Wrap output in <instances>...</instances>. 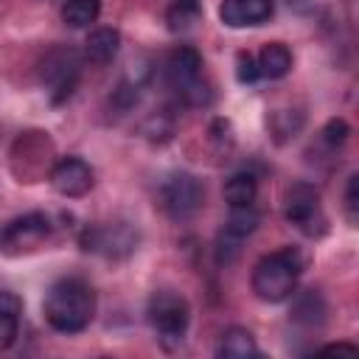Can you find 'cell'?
I'll use <instances>...</instances> for the list:
<instances>
[{
    "label": "cell",
    "mask_w": 359,
    "mask_h": 359,
    "mask_svg": "<svg viewBox=\"0 0 359 359\" xmlns=\"http://www.w3.org/2000/svg\"><path fill=\"white\" fill-rule=\"evenodd\" d=\"M50 233V222L45 213L39 210H31V213H22L17 219H11L6 227H3V236H0V247L3 252L8 255H22V252H34Z\"/></svg>",
    "instance_id": "8"
},
{
    "label": "cell",
    "mask_w": 359,
    "mask_h": 359,
    "mask_svg": "<svg viewBox=\"0 0 359 359\" xmlns=\"http://www.w3.org/2000/svg\"><path fill=\"white\" fill-rule=\"evenodd\" d=\"M157 199H160V208L168 219L174 222H188L196 216V210L202 208V199H205V188L202 182L188 174V171H174L168 174L163 182H160V191H157Z\"/></svg>",
    "instance_id": "5"
},
{
    "label": "cell",
    "mask_w": 359,
    "mask_h": 359,
    "mask_svg": "<svg viewBox=\"0 0 359 359\" xmlns=\"http://www.w3.org/2000/svg\"><path fill=\"white\" fill-rule=\"evenodd\" d=\"M255 196H258V180H255V174H250V171H236V174L224 182L227 208H247V205H255Z\"/></svg>",
    "instance_id": "15"
},
{
    "label": "cell",
    "mask_w": 359,
    "mask_h": 359,
    "mask_svg": "<svg viewBox=\"0 0 359 359\" xmlns=\"http://www.w3.org/2000/svg\"><path fill=\"white\" fill-rule=\"evenodd\" d=\"M320 353H356V345H351V342H334V345L320 348Z\"/></svg>",
    "instance_id": "24"
},
{
    "label": "cell",
    "mask_w": 359,
    "mask_h": 359,
    "mask_svg": "<svg viewBox=\"0 0 359 359\" xmlns=\"http://www.w3.org/2000/svg\"><path fill=\"white\" fill-rule=\"evenodd\" d=\"M236 79H238L241 84H252L255 79H261V73H258V65H255V56H252V53L241 50V53L236 56Z\"/></svg>",
    "instance_id": "20"
},
{
    "label": "cell",
    "mask_w": 359,
    "mask_h": 359,
    "mask_svg": "<svg viewBox=\"0 0 359 359\" xmlns=\"http://www.w3.org/2000/svg\"><path fill=\"white\" fill-rule=\"evenodd\" d=\"M216 353L224 356V359H247V356H255V353H258V345H255V337H252L247 328L230 325V328L222 334Z\"/></svg>",
    "instance_id": "14"
},
{
    "label": "cell",
    "mask_w": 359,
    "mask_h": 359,
    "mask_svg": "<svg viewBox=\"0 0 359 359\" xmlns=\"http://www.w3.org/2000/svg\"><path fill=\"white\" fill-rule=\"evenodd\" d=\"M146 320L151 325V331L157 334L163 348H180L191 323V306L180 292L171 289H160L149 297L146 306Z\"/></svg>",
    "instance_id": "3"
},
{
    "label": "cell",
    "mask_w": 359,
    "mask_h": 359,
    "mask_svg": "<svg viewBox=\"0 0 359 359\" xmlns=\"http://www.w3.org/2000/svg\"><path fill=\"white\" fill-rule=\"evenodd\" d=\"M348 135H351V126H348L342 118H331V121L323 126V140H325V146H331V149L342 146V143L348 140Z\"/></svg>",
    "instance_id": "19"
},
{
    "label": "cell",
    "mask_w": 359,
    "mask_h": 359,
    "mask_svg": "<svg viewBox=\"0 0 359 359\" xmlns=\"http://www.w3.org/2000/svg\"><path fill=\"white\" fill-rule=\"evenodd\" d=\"M20 334V314H6L0 311V351L11 348Z\"/></svg>",
    "instance_id": "21"
},
{
    "label": "cell",
    "mask_w": 359,
    "mask_h": 359,
    "mask_svg": "<svg viewBox=\"0 0 359 359\" xmlns=\"http://www.w3.org/2000/svg\"><path fill=\"white\" fill-rule=\"evenodd\" d=\"M258 65V73L264 79H283L289 70H292V50L283 45V42H266L255 59Z\"/></svg>",
    "instance_id": "13"
},
{
    "label": "cell",
    "mask_w": 359,
    "mask_h": 359,
    "mask_svg": "<svg viewBox=\"0 0 359 359\" xmlns=\"http://www.w3.org/2000/svg\"><path fill=\"white\" fill-rule=\"evenodd\" d=\"M283 216H286V222H292L306 236H317V233L325 230L320 191L306 180L292 182L286 188V194H283Z\"/></svg>",
    "instance_id": "6"
},
{
    "label": "cell",
    "mask_w": 359,
    "mask_h": 359,
    "mask_svg": "<svg viewBox=\"0 0 359 359\" xmlns=\"http://www.w3.org/2000/svg\"><path fill=\"white\" fill-rule=\"evenodd\" d=\"M81 76V56L73 48H53L42 62V81L50 87V101L62 104L70 98Z\"/></svg>",
    "instance_id": "7"
},
{
    "label": "cell",
    "mask_w": 359,
    "mask_h": 359,
    "mask_svg": "<svg viewBox=\"0 0 359 359\" xmlns=\"http://www.w3.org/2000/svg\"><path fill=\"white\" fill-rule=\"evenodd\" d=\"M42 314L50 328L62 334H79L95 317V292L81 278H62L48 289Z\"/></svg>",
    "instance_id": "1"
},
{
    "label": "cell",
    "mask_w": 359,
    "mask_h": 359,
    "mask_svg": "<svg viewBox=\"0 0 359 359\" xmlns=\"http://www.w3.org/2000/svg\"><path fill=\"white\" fill-rule=\"evenodd\" d=\"M135 244H137V233L123 222L98 224V227H90L81 236V247L84 250L101 252L107 258H123V255H129L135 250Z\"/></svg>",
    "instance_id": "9"
},
{
    "label": "cell",
    "mask_w": 359,
    "mask_h": 359,
    "mask_svg": "<svg viewBox=\"0 0 359 359\" xmlns=\"http://www.w3.org/2000/svg\"><path fill=\"white\" fill-rule=\"evenodd\" d=\"M202 20V8L196 0H177L168 11H165V22L171 34H188L196 28V22Z\"/></svg>",
    "instance_id": "16"
},
{
    "label": "cell",
    "mask_w": 359,
    "mask_h": 359,
    "mask_svg": "<svg viewBox=\"0 0 359 359\" xmlns=\"http://www.w3.org/2000/svg\"><path fill=\"white\" fill-rule=\"evenodd\" d=\"M93 182H95L93 180V168L81 157H62L50 168V185H53V191L62 194V196H67V199H79V196L90 194Z\"/></svg>",
    "instance_id": "10"
},
{
    "label": "cell",
    "mask_w": 359,
    "mask_h": 359,
    "mask_svg": "<svg viewBox=\"0 0 359 359\" xmlns=\"http://www.w3.org/2000/svg\"><path fill=\"white\" fill-rule=\"evenodd\" d=\"M275 14L272 0H222L219 6V20L227 28H255L269 22Z\"/></svg>",
    "instance_id": "11"
},
{
    "label": "cell",
    "mask_w": 359,
    "mask_h": 359,
    "mask_svg": "<svg viewBox=\"0 0 359 359\" xmlns=\"http://www.w3.org/2000/svg\"><path fill=\"white\" fill-rule=\"evenodd\" d=\"M101 14V0H67L62 6V22L67 28H90Z\"/></svg>",
    "instance_id": "17"
},
{
    "label": "cell",
    "mask_w": 359,
    "mask_h": 359,
    "mask_svg": "<svg viewBox=\"0 0 359 359\" xmlns=\"http://www.w3.org/2000/svg\"><path fill=\"white\" fill-rule=\"evenodd\" d=\"M165 76H168L171 90H177V95L185 104L202 107L210 101V87L205 81V62L194 48L188 45L174 48L165 62Z\"/></svg>",
    "instance_id": "4"
},
{
    "label": "cell",
    "mask_w": 359,
    "mask_h": 359,
    "mask_svg": "<svg viewBox=\"0 0 359 359\" xmlns=\"http://www.w3.org/2000/svg\"><path fill=\"white\" fill-rule=\"evenodd\" d=\"M261 216L255 210V205H247V208H230L227 213V222H224V230L236 238H247L255 227H258Z\"/></svg>",
    "instance_id": "18"
},
{
    "label": "cell",
    "mask_w": 359,
    "mask_h": 359,
    "mask_svg": "<svg viewBox=\"0 0 359 359\" xmlns=\"http://www.w3.org/2000/svg\"><path fill=\"white\" fill-rule=\"evenodd\" d=\"M356 185H359V177L356 174H351L348 177V188H345V208H348V219L351 222H356Z\"/></svg>",
    "instance_id": "22"
},
{
    "label": "cell",
    "mask_w": 359,
    "mask_h": 359,
    "mask_svg": "<svg viewBox=\"0 0 359 359\" xmlns=\"http://www.w3.org/2000/svg\"><path fill=\"white\" fill-rule=\"evenodd\" d=\"M303 272V255L294 247L275 250L264 255L252 269V292L264 303H283L294 294L297 278Z\"/></svg>",
    "instance_id": "2"
},
{
    "label": "cell",
    "mask_w": 359,
    "mask_h": 359,
    "mask_svg": "<svg viewBox=\"0 0 359 359\" xmlns=\"http://www.w3.org/2000/svg\"><path fill=\"white\" fill-rule=\"evenodd\" d=\"M0 311H6V314H20V311H22L20 294H14V292H8V289H0Z\"/></svg>",
    "instance_id": "23"
},
{
    "label": "cell",
    "mask_w": 359,
    "mask_h": 359,
    "mask_svg": "<svg viewBox=\"0 0 359 359\" xmlns=\"http://www.w3.org/2000/svg\"><path fill=\"white\" fill-rule=\"evenodd\" d=\"M118 50H121V31L112 25H101V28L90 31L84 39V59L98 67L109 65L118 56Z\"/></svg>",
    "instance_id": "12"
}]
</instances>
